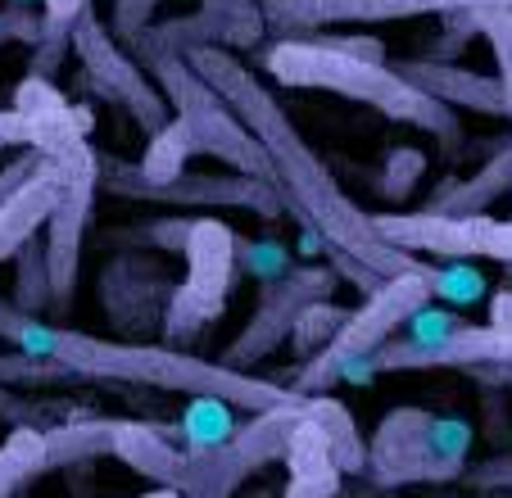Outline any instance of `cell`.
<instances>
[{
    "mask_svg": "<svg viewBox=\"0 0 512 498\" xmlns=\"http://www.w3.org/2000/svg\"><path fill=\"white\" fill-rule=\"evenodd\" d=\"M37 163H41V154H32V150H19V154H14L10 163H5V168H0V204L10 200V195L19 191V186L28 182L32 173H37Z\"/></svg>",
    "mask_w": 512,
    "mask_h": 498,
    "instance_id": "42",
    "label": "cell"
},
{
    "mask_svg": "<svg viewBox=\"0 0 512 498\" xmlns=\"http://www.w3.org/2000/svg\"><path fill=\"white\" fill-rule=\"evenodd\" d=\"M10 5H32V0H10Z\"/></svg>",
    "mask_w": 512,
    "mask_h": 498,
    "instance_id": "49",
    "label": "cell"
},
{
    "mask_svg": "<svg viewBox=\"0 0 512 498\" xmlns=\"http://www.w3.org/2000/svg\"><path fill=\"white\" fill-rule=\"evenodd\" d=\"M490 326H494V336L503 340L508 363H512V290H494L490 295Z\"/></svg>",
    "mask_w": 512,
    "mask_h": 498,
    "instance_id": "43",
    "label": "cell"
},
{
    "mask_svg": "<svg viewBox=\"0 0 512 498\" xmlns=\"http://www.w3.org/2000/svg\"><path fill=\"white\" fill-rule=\"evenodd\" d=\"M0 345L19 354H41L64 363L82 385H136V390L159 394H209V399L232 403L236 412H268L295 399V390L277 381H263L254 372H232L223 363H209L200 354H186L173 345H150V340H105L73 331L64 322L19 313L0 295Z\"/></svg>",
    "mask_w": 512,
    "mask_h": 498,
    "instance_id": "2",
    "label": "cell"
},
{
    "mask_svg": "<svg viewBox=\"0 0 512 498\" xmlns=\"http://www.w3.org/2000/svg\"><path fill=\"white\" fill-rule=\"evenodd\" d=\"M191 222L182 213H168V218H150V222H132V227H114L105 231L109 249H150V254H186V240H191Z\"/></svg>",
    "mask_w": 512,
    "mask_h": 498,
    "instance_id": "26",
    "label": "cell"
},
{
    "mask_svg": "<svg viewBox=\"0 0 512 498\" xmlns=\"http://www.w3.org/2000/svg\"><path fill=\"white\" fill-rule=\"evenodd\" d=\"M0 150H32V118L19 109H0Z\"/></svg>",
    "mask_w": 512,
    "mask_h": 498,
    "instance_id": "41",
    "label": "cell"
},
{
    "mask_svg": "<svg viewBox=\"0 0 512 498\" xmlns=\"http://www.w3.org/2000/svg\"><path fill=\"white\" fill-rule=\"evenodd\" d=\"M141 498H182V494H173V489H150V494H141Z\"/></svg>",
    "mask_w": 512,
    "mask_h": 498,
    "instance_id": "47",
    "label": "cell"
},
{
    "mask_svg": "<svg viewBox=\"0 0 512 498\" xmlns=\"http://www.w3.org/2000/svg\"><path fill=\"white\" fill-rule=\"evenodd\" d=\"M331 41H336L340 50H349V55H363V59H386V46H381L377 37H363V32H354V37H340V32H331Z\"/></svg>",
    "mask_w": 512,
    "mask_h": 498,
    "instance_id": "45",
    "label": "cell"
},
{
    "mask_svg": "<svg viewBox=\"0 0 512 498\" xmlns=\"http://www.w3.org/2000/svg\"><path fill=\"white\" fill-rule=\"evenodd\" d=\"M512 191V150L503 145L485 168H476L472 177H449L431 200L422 204L426 213H445V218H472V213H485L499 195Z\"/></svg>",
    "mask_w": 512,
    "mask_h": 498,
    "instance_id": "22",
    "label": "cell"
},
{
    "mask_svg": "<svg viewBox=\"0 0 512 498\" xmlns=\"http://www.w3.org/2000/svg\"><path fill=\"white\" fill-rule=\"evenodd\" d=\"M290 263L295 259H290V249L281 245V240H241L236 236V272H241V277H254L259 286H268Z\"/></svg>",
    "mask_w": 512,
    "mask_h": 498,
    "instance_id": "35",
    "label": "cell"
},
{
    "mask_svg": "<svg viewBox=\"0 0 512 498\" xmlns=\"http://www.w3.org/2000/svg\"><path fill=\"white\" fill-rule=\"evenodd\" d=\"M481 363H508V349L494 336V326H458L454 336L431 340V345H417V340L390 336L381 349L363 354L358 363H349L340 372V385H368L386 372H435V367H454V372H472Z\"/></svg>",
    "mask_w": 512,
    "mask_h": 498,
    "instance_id": "16",
    "label": "cell"
},
{
    "mask_svg": "<svg viewBox=\"0 0 512 498\" xmlns=\"http://www.w3.org/2000/svg\"><path fill=\"white\" fill-rule=\"evenodd\" d=\"M377 231L404 254H431V259H494L512 268V222L490 213L472 218H445V213H372Z\"/></svg>",
    "mask_w": 512,
    "mask_h": 498,
    "instance_id": "14",
    "label": "cell"
},
{
    "mask_svg": "<svg viewBox=\"0 0 512 498\" xmlns=\"http://www.w3.org/2000/svg\"><path fill=\"white\" fill-rule=\"evenodd\" d=\"M345 494H349V498H399L395 489H377V485H368V480H354Z\"/></svg>",
    "mask_w": 512,
    "mask_h": 498,
    "instance_id": "46",
    "label": "cell"
},
{
    "mask_svg": "<svg viewBox=\"0 0 512 498\" xmlns=\"http://www.w3.org/2000/svg\"><path fill=\"white\" fill-rule=\"evenodd\" d=\"M263 23L277 37H318L322 28H368L399 23L422 14H463V10H512V0H259Z\"/></svg>",
    "mask_w": 512,
    "mask_h": 498,
    "instance_id": "13",
    "label": "cell"
},
{
    "mask_svg": "<svg viewBox=\"0 0 512 498\" xmlns=\"http://www.w3.org/2000/svg\"><path fill=\"white\" fill-rule=\"evenodd\" d=\"M59 168V204L46 218V272H50V317H68V304L78 295V272H82V245H87V227L96 218V195H100V168H96V145L87 136H68L46 154Z\"/></svg>",
    "mask_w": 512,
    "mask_h": 498,
    "instance_id": "7",
    "label": "cell"
},
{
    "mask_svg": "<svg viewBox=\"0 0 512 498\" xmlns=\"http://www.w3.org/2000/svg\"><path fill=\"white\" fill-rule=\"evenodd\" d=\"M41 480V431H10L0 444V498H23Z\"/></svg>",
    "mask_w": 512,
    "mask_h": 498,
    "instance_id": "30",
    "label": "cell"
},
{
    "mask_svg": "<svg viewBox=\"0 0 512 498\" xmlns=\"http://www.w3.org/2000/svg\"><path fill=\"white\" fill-rule=\"evenodd\" d=\"M485 295H490V281L481 277L476 263H467V259L431 263V299H440L445 308H467Z\"/></svg>",
    "mask_w": 512,
    "mask_h": 498,
    "instance_id": "31",
    "label": "cell"
},
{
    "mask_svg": "<svg viewBox=\"0 0 512 498\" xmlns=\"http://www.w3.org/2000/svg\"><path fill=\"white\" fill-rule=\"evenodd\" d=\"M73 55H78V64H82L91 87H96L105 100H114L145 136H155L159 127L173 118L164 91L155 87V77L136 64L132 50H127L123 41H114L109 23L100 19L96 10L78 14V23H73Z\"/></svg>",
    "mask_w": 512,
    "mask_h": 498,
    "instance_id": "10",
    "label": "cell"
},
{
    "mask_svg": "<svg viewBox=\"0 0 512 498\" xmlns=\"http://www.w3.org/2000/svg\"><path fill=\"white\" fill-rule=\"evenodd\" d=\"M177 277L150 249H114L96 277L100 308H105L114 340H150L155 326H164V308Z\"/></svg>",
    "mask_w": 512,
    "mask_h": 498,
    "instance_id": "15",
    "label": "cell"
},
{
    "mask_svg": "<svg viewBox=\"0 0 512 498\" xmlns=\"http://www.w3.org/2000/svg\"><path fill=\"white\" fill-rule=\"evenodd\" d=\"M37 32H41L37 5H5V10H0V50L5 46H32Z\"/></svg>",
    "mask_w": 512,
    "mask_h": 498,
    "instance_id": "40",
    "label": "cell"
},
{
    "mask_svg": "<svg viewBox=\"0 0 512 498\" xmlns=\"http://www.w3.org/2000/svg\"><path fill=\"white\" fill-rule=\"evenodd\" d=\"M476 32H481V37L490 41V50H494V64H499V91H503V114L512 118V10H476Z\"/></svg>",
    "mask_w": 512,
    "mask_h": 498,
    "instance_id": "34",
    "label": "cell"
},
{
    "mask_svg": "<svg viewBox=\"0 0 512 498\" xmlns=\"http://www.w3.org/2000/svg\"><path fill=\"white\" fill-rule=\"evenodd\" d=\"M281 462H286V489H281V498H345V476H340V467L331 462V449H327V440H322V431L304 417V403L286 435Z\"/></svg>",
    "mask_w": 512,
    "mask_h": 498,
    "instance_id": "18",
    "label": "cell"
},
{
    "mask_svg": "<svg viewBox=\"0 0 512 498\" xmlns=\"http://www.w3.org/2000/svg\"><path fill=\"white\" fill-rule=\"evenodd\" d=\"M399 73L413 82L422 96L440 100L445 109H476V114H503V91L499 77L472 73L449 59H404Z\"/></svg>",
    "mask_w": 512,
    "mask_h": 498,
    "instance_id": "19",
    "label": "cell"
},
{
    "mask_svg": "<svg viewBox=\"0 0 512 498\" xmlns=\"http://www.w3.org/2000/svg\"><path fill=\"white\" fill-rule=\"evenodd\" d=\"M64 55H73V28L41 19V32H37V41H32L28 77H46V82H55V73H59V64H64Z\"/></svg>",
    "mask_w": 512,
    "mask_h": 498,
    "instance_id": "36",
    "label": "cell"
},
{
    "mask_svg": "<svg viewBox=\"0 0 512 498\" xmlns=\"http://www.w3.org/2000/svg\"><path fill=\"white\" fill-rule=\"evenodd\" d=\"M259 68L290 91H331L340 100L368 105L390 123H404L435 136L445 150H458V141H463V123H458L454 109L422 96L395 64L349 55L322 32L318 37H281L272 46H263Z\"/></svg>",
    "mask_w": 512,
    "mask_h": 498,
    "instance_id": "3",
    "label": "cell"
},
{
    "mask_svg": "<svg viewBox=\"0 0 512 498\" xmlns=\"http://www.w3.org/2000/svg\"><path fill=\"white\" fill-rule=\"evenodd\" d=\"M164 5V0H114V14H109V32H114V41H132L141 37L145 28H150V19H155V10Z\"/></svg>",
    "mask_w": 512,
    "mask_h": 498,
    "instance_id": "38",
    "label": "cell"
},
{
    "mask_svg": "<svg viewBox=\"0 0 512 498\" xmlns=\"http://www.w3.org/2000/svg\"><path fill=\"white\" fill-rule=\"evenodd\" d=\"M96 168H100V191L118 195V200H136V204H164V209H245L259 218H277L281 200L272 195L268 182L245 173H182L173 182H141L136 163L118 159V154L96 150Z\"/></svg>",
    "mask_w": 512,
    "mask_h": 498,
    "instance_id": "9",
    "label": "cell"
},
{
    "mask_svg": "<svg viewBox=\"0 0 512 498\" xmlns=\"http://www.w3.org/2000/svg\"><path fill=\"white\" fill-rule=\"evenodd\" d=\"M431 498H472V494H440V489H435V494Z\"/></svg>",
    "mask_w": 512,
    "mask_h": 498,
    "instance_id": "48",
    "label": "cell"
},
{
    "mask_svg": "<svg viewBox=\"0 0 512 498\" xmlns=\"http://www.w3.org/2000/svg\"><path fill=\"white\" fill-rule=\"evenodd\" d=\"M236 231L213 213H195L186 240V277L173 286L164 308V345L186 349L213 322H223L227 299L236 290Z\"/></svg>",
    "mask_w": 512,
    "mask_h": 498,
    "instance_id": "8",
    "label": "cell"
},
{
    "mask_svg": "<svg viewBox=\"0 0 512 498\" xmlns=\"http://www.w3.org/2000/svg\"><path fill=\"white\" fill-rule=\"evenodd\" d=\"M476 444V426L467 417H449V412H431L417 403H399L377 422L368 440V462L363 476L377 489H440L463 480L467 458Z\"/></svg>",
    "mask_w": 512,
    "mask_h": 498,
    "instance_id": "4",
    "label": "cell"
},
{
    "mask_svg": "<svg viewBox=\"0 0 512 498\" xmlns=\"http://www.w3.org/2000/svg\"><path fill=\"white\" fill-rule=\"evenodd\" d=\"M87 10H91V0H41V19L64 23V28H73L78 14H87Z\"/></svg>",
    "mask_w": 512,
    "mask_h": 498,
    "instance_id": "44",
    "label": "cell"
},
{
    "mask_svg": "<svg viewBox=\"0 0 512 498\" xmlns=\"http://www.w3.org/2000/svg\"><path fill=\"white\" fill-rule=\"evenodd\" d=\"M304 417H309V422L322 431V440H327L331 462L340 467V476H345V480L363 476V462H368V440H363V431H358L354 412H349L336 394H304Z\"/></svg>",
    "mask_w": 512,
    "mask_h": 498,
    "instance_id": "23",
    "label": "cell"
},
{
    "mask_svg": "<svg viewBox=\"0 0 512 498\" xmlns=\"http://www.w3.org/2000/svg\"><path fill=\"white\" fill-rule=\"evenodd\" d=\"M458 326H467L463 317H458V308H445V304H422L413 317L404 322V331L399 336L404 340H417V345H431V340H445V336H454Z\"/></svg>",
    "mask_w": 512,
    "mask_h": 498,
    "instance_id": "37",
    "label": "cell"
},
{
    "mask_svg": "<svg viewBox=\"0 0 512 498\" xmlns=\"http://www.w3.org/2000/svg\"><path fill=\"white\" fill-rule=\"evenodd\" d=\"M114 426H118V417H91V412H82V417H68V422L41 431V476L109 458Z\"/></svg>",
    "mask_w": 512,
    "mask_h": 498,
    "instance_id": "21",
    "label": "cell"
},
{
    "mask_svg": "<svg viewBox=\"0 0 512 498\" xmlns=\"http://www.w3.org/2000/svg\"><path fill=\"white\" fill-rule=\"evenodd\" d=\"M182 59L209 82L213 96L241 118L245 132L259 141L263 159H268V168H272L268 186L281 200V213H290L300 227L318 231L322 249H340V254L358 259L363 268H372L377 277H399V272L422 268L417 254L395 249L377 231L372 213L358 209V204L349 200L340 177L331 173V163L304 141L295 118L281 109V100L263 87L259 73H254L241 55L204 46V50H191V55H182Z\"/></svg>",
    "mask_w": 512,
    "mask_h": 498,
    "instance_id": "1",
    "label": "cell"
},
{
    "mask_svg": "<svg viewBox=\"0 0 512 498\" xmlns=\"http://www.w3.org/2000/svg\"><path fill=\"white\" fill-rule=\"evenodd\" d=\"M109 458L127 462L136 476H145L155 489H173L186 494V480H191V458L177 444V426H155V422H123L114 426V449Z\"/></svg>",
    "mask_w": 512,
    "mask_h": 498,
    "instance_id": "17",
    "label": "cell"
},
{
    "mask_svg": "<svg viewBox=\"0 0 512 498\" xmlns=\"http://www.w3.org/2000/svg\"><path fill=\"white\" fill-rule=\"evenodd\" d=\"M127 50H132V59L145 68V73L155 77V87L164 91L173 118L186 127V136H191L195 154L218 159L227 173H245V177H259V182H272V168H268V159H263L259 141L245 132L241 118L213 96V87L195 73L191 64H186L182 55L155 46L150 32L132 37L127 41Z\"/></svg>",
    "mask_w": 512,
    "mask_h": 498,
    "instance_id": "5",
    "label": "cell"
},
{
    "mask_svg": "<svg viewBox=\"0 0 512 498\" xmlns=\"http://www.w3.org/2000/svg\"><path fill=\"white\" fill-rule=\"evenodd\" d=\"M55 204H59V168L50 159H41L37 173L0 204V263L14 259L32 236H41Z\"/></svg>",
    "mask_w": 512,
    "mask_h": 498,
    "instance_id": "20",
    "label": "cell"
},
{
    "mask_svg": "<svg viewBox=\"0 0 512 498\" xmlns=\"http://www.w3.org/2000/svg\"><path fill=\"white\" fill-rule=\"evenodd\" d=\"M10 304L19 313L46 317L50 313V272H46V249H41V236H32L28 245L14 254V295Z\"/></svg>",
    "mask_w": 512,
    "mask_h": 498,
    "instance_id": "29",
    "label": "cell"
},
{
    "mask_svg": "<svg viewBox=\"0 0 512 498\" xmlns=\"http://www.w3.org/2000/svg\"><path fill=\"white\" fill-rule=\"evenodd\" d=\"M200 14H209V19L223 28L232 55H241V50H259V41L268 37V23H263L259 0H200Z\"/></svg>",
    "mask_w": 512,
    "mask_h": 498,
    "instance_id": "28",
    "label": "cell"
},
{
    "mask_svg": "<svg viewBox=\"0 0 512 498\" xmlns=\"http://www.w3.org/2000/svg\"><path fill=\"white\" fill-rule=\"evenodd\" d=\"M422 177H426V154L417 150V145H395L377 173V195L390 204H404L408 195L417 191Z\"/></svg>",
    "mask_w": 512,
    "mask_h": 498,
    "instance_id": "33",
    "label": "cell"
},
{
    "mask_svg": "<svg viewBox=\"0 0 512 498\" xmlns=\"http://www.w3.org/2000/svg\"><path fill=\"white\" fill-rule=\"evenodd\" d=\"M463 485L472 494H512V453H494V458L467 467Z\"/></svg>",
    "mask_w": 512,
    "mask_h": 498,
    "instance_id": "39",
    "label": "cell"
},
{
    "mask_svg": "<svg viewBox=\"0 0 512 498\" xmlns=\"http://www.w3.org/2000/svg\"><path fill=\"white\" fill-rule=\"evenodd\" d=\"M0 385L5 390H64V385H82L78 376L68 372L64 363L55 358H41V354H19V349H0Z\"/></svg>",
    "mask_w": 512,
    "mask_h": 498,
    "instance_id": "27",
    "label": "cell"
},
{
    "mask_svg": "<svg viewBox=\"0 0 512 498\" xmlns=\"http://www.w3.org/2000/svg\"><path fill=\"white\" fill-rule=\"evenodd\" d=\"M82 417V408L73 399H55V394H23L0 385V422L10 431H50V426Z\"/></svg>",
    "mask_w": 512,
    "mask_h": 498,
    "instance_id": "25",
    "label": "cell"
},
{
    "mask_svg": "<svg viewBox=\"0 0 512 498\" xmlns=\"http://www.w3.org/2000/svg\"><path fill=\"white\" fill-rule=\"evenodd\" d=\"M236 426H241V417H236L232 403L209 399V394H191L182 417H177V444L186 453H213L232 440Z\"/></svg>",
    "mask_w": 512,
    "mask_h": 498,
    "instance_id": "24",
    "label": "cell"
},
{
    "mask_svg": "<svg viewBox=\"0 0 512 498\" xmlns=\"http://www.w3.org/2000/svg\"><path fill=\"white\" fill-rule=\"evenodd\" d=\"M345 313H349V308L336 304V299H313V304L295 317V326H290V349H295V358H300V363H309V358L340 331Z\"/></svg>",
    "mask_w": 512,
    "mask_h": 498,
    "instance_id": "32",
    "label": "cell"
},
{
    "mask_svg": "<svg viewBox=\"0 0 512 498\" xmlns=\"http://www.w3.org/2000/svg\"><path fill=\"white\" fill-rule=\"evenodd\" d=\"M340 286V277L327 268V263H290L277 281L259 286V304L250 308L241 336L223 349L218 363L232 367V372H250L254 363H263L268 354H277L290 340V326L313 299H331Z\"/></svg>",
    "mask_w": 512,
    "mask_h": 498,
    "instance_id": "12",
    "label": "cell"
},
{
    "mask_svg": "<svg viewBox=\"0 0 512 498\" xmlns=\"http://www.w3.org/2000/svg\"><path fill=\"white\" fill-rule=\"evenodd\" d=\"M300 394L281 408L268 412H250L236 435L213 453H186L191 458V480H186L182 498H236L245 485H250L259 471H268L272 462H281V449H286V435L300 417Z\"/></svg>",
    "mask_w": 512,
    "mask_h": 498,
    "instance_id": "11",
    "label": "cell"
},
{
    "mask_svg": "<svg viewBox=\"0 0 512 498\" xmlns=\"http://www.w3.org/2000/svg\"><path fill=\"white\" fill-rule=\"evenodd\" d=\"M422 304H431V263L413 272H399V277H386L372 295H363V304L349 308L340 331L309 358V363L295 367L286 390L295 394H331L340 385V372L349 363H358L363 354L381 349L390 336L404 331V322L417 313Z\"/></svg>",
    "mask_w": 512,
    "mask_h": 498,
    "instance_id": "6",
    "label": "cell"
}]
</instances>
